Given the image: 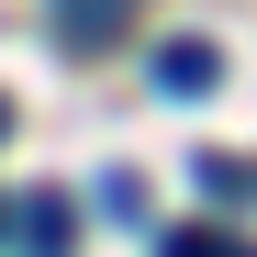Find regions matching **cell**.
<instances>
[{
  "instance_id": "obj_3",
  "label": "cell",
  "mask_w": 257,
  "mask_h": 257,
  "mask_svg": "<svg viewBox=\"0 0 257 257\" xmlns=\"http://www.w3.org/2000/svg\"><path fill=\"white\" fill-rule=\"evenodd\" d=\"M12 224H23V246H34V257H56V246H67V190H34Z\"/></svg>"
},
{
  "instance_id": "obj_6",
  "label": "cell",
  "mask_w": 257,
  "mask_h": 257,
  "mask_svg": "<svg viewBox=\"0 0 257 257\" xmlns=\"http://www.w3.org/2000/svg\"><path fill=\"white\" fill-rule=\"evenodd\" d=\"M0 235H12V201H0Z\"/></svg>"
},
{
  "instance_id": "obj_5",
  "label": "cell",
  "mask_w": 257,
  "mask_h": 257,
  "mask_svg": "<svg viewBox=\"0 0 257 257\" xmlns=\"http://www.w3.org/2000/svg\"><path fill=\"white\" fill-rule=\"evenodd\" d=\"M157 257H257V246H235V235H212V224H190V235H168Z\"/></svg>"
},
{
  "instance_id": "obj_1",
  "label": "cell",
  "mask_w": 257,
  "mask_h": 257,
  "mask_svg": "<svg viewBox=\"0 0 257 257\" xmlns=\"http://www.w3.org/2000/svg\"><path fill=\"white\" fill-rule=\"evenodd\" d=\"M123 23H135V0H56L67 56H101V45H123Z\"/></svg>"
},
{
  "instance_id": "obj_7",
  "label": "cell",
  "mask_w": 257,
  "mask_h": 257,
  "mask_svg": "<svg viewBox=\"0 0 257 257\" xmlns=\"http://www.w3.org/2000/svg\"><path fill=\"white\" fill-rule=\"evenodd\" d=\"M0 135H12V101H0Z\"/></svg>"
},
{
  "instance_id": "obj_4",
  "label": "cell",
  "mask_w": 257,
  "mask_h": 257,
  "mask_svg": "<svg viewBox=\"0 0 257 257\" xmlns=\"http://www.w3.org/2000/svg\"><path fill=\"white\" fill-rule=\"evenodd\" d=\"M201 190H224V201H257V168H246V157H201Z\"/></svg>"
},
{
  "instance_id": "obj_2",
  "label": "cell",
  "mask_w": 257,
  "mask_h": 257,
  "mask_svg": "<svg viewBox=\"0 0 257 257\" xmlns=\"http://www.w3.org/2000/svg\"><path fill=\"white\" fill-rule=\"evenodd\" d=\"M157 90L168 101H212V90H224V56H212V45H157Z\"/></svg>"
}]
</instances>
